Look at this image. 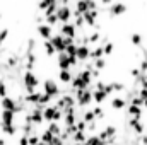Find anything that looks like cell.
<instances>
[{
	"instance_id": "7a4b0ae2",
	"label": "cell",
	"mask_w": 147,
	"mask_h": 145,
	"mask_svg": "<svg viewBox=\"0 0 147 145\" xmlns=\"http://www.w3.org/2000/svg\"><path fill=\"white\" fill-rule=\"evenodd\" d=\"M74 96H75V101H77V108H89L94 101H92V89L89 87V89H77L75 92H74Z\"/></svg>"
},
{
	"instance_id": "2e32d148",
	"label": "cell",
	"mask_w": 147,
	"mask_h": 145,
	"mask_svg": "<svg viewBox=\"0 0 147 145\" xmlns=\"http://www.w3.org/2000/svg\"><path fill=\"white\" fill-rule=\"evenodd\" d=\"M91 55V46L89 44H77V58L79 62H87Z\"/></svg>"
},
{
	"instance_id": "d6986e66",
	"label": "cell",
	"mask_w": 147,
	"mask_h": 145,
	"mask_svg": "<svg viewBox=\"0 0 147 145\" xmlns=\"http://www.w3.org/2000/svg\"><path fill=\"white\" fill-rule=\"evenodd\" d=\"M127 114H128V118H142L144 116V108L135 106V104H128L127 106Z\"/></svg>"
},
{
	"instance_id": "484cf974",
	"label": "cell",
	"mask_w": 147,
	"mask_h": 145,
	"mask_svg": "<svg viewBox=\"0 0 147 145\" xmlns=\"http://www.w3.org/2000/svg\"><path fill=\"white\" fill-rule=\"evenodd\" d=\"M46 130H48V132H51V133H53V135H57V137H60V133H62V126H60L57 121H51V123H48Z\"/></svg>"
},
{
	"instance_id": "9a60e30c",
	"label": "cell",
	"mask_w": 147,
	"mask_h": 145,
	"mask_svg": "<svg viewBox=\"0 0 147 145\" xmlns=\"http://www.w3.org/2000/svg\"><path fill=\"white\" fill-rule=\"evenodd\" d=\"M16 123V113L9 111V109H2L0 111V125H12Z\"/></svg>"
},
{
	"instance_id": "f546056e",
	"label": "cell",
	"mask_w": 147,
	"mask_h": 145,
	"mask_svg": "<svg viewBox=\"0 0 147 145\" xmlns=\"http://www.w3.org/2000/svg\"><path fill=\"white\" fill-rule=\"evenodd\" d=\"M45 22H46V24H50V26H53V28H57V26L60 24V21H58L57 14H50V15H45Z\"/></svg>"
},
{
	"instance_id": "6da1fadb",
	"label": "cell",
	"mask_w": 147,
	"mask_h": 145,
	"mask_svg": "<svg viewBox=\"0 0 147 145\" xmlns=\"http://www.w3.org/2000/svg\"><path fill=\"white\" fill-rule=\"evenodd\" d=\"M39 84H41V80H39V77H38V73L34 70H24L21 94H33V92H36Z\"/></svg>"
},
{
	"instance_id": "1f68e13d",
	"label": "cell",
	"mask_w": 147,
	"mask_h": 145,
	"mask_svg": "<svg viewBox=\"0 0 147 145\" xmlns=\"http://www.w3.org/2000/svg\"><path fill=\"white\" fill-rule=\"evenodd\" d=\"M139 96L142 99H147V89H139Z\"/></svg>"
},
{
	"instance_id": "e575fe53",
	"label": "cell",
	"mask_w": 147,
	"mask_h": 145,
	"mask_svg": "<svg viewBox=\"0 0 147 145\" xmlns=\"http://www.w3.org/2000/svg\"><path fill=\"white\" fill-rule=\"evenodd\" d=\"M2 17H3V15H2V12H0V21H2Z\"/></svg>"
},
{
	"instance_id": "8fae6325",
	"label": "cell",
	"mask_w": 147,
	"mask_h": 145,
	"mask_svg": "<svg viewBox=\"0 0 147 145\" xmlns=\"http://www.w3.org/2000/svg\"><path fill=\"white\" fill-rule=\"evenodd\" d=\"M51 43H53V46H55V50H57V53H62V51H65L67 50V38L62 36L60 33H55L53 36H51V39H50Z\"/></svg>"
},
{
	"instance_id": "83f0119b",
	"label": "cell",
	"mask_w": 147,
	"mask_h": 145,
	"mask_svg": "<svg viewBox=\"0 0 147 145\" xmlns=\"http://www.w3.org/2000/svg\"><path fill=\"white\" fill-rule=\"evenodd\" d=\"M111 87H113V94L115 92L116 94H121V92L127 91V84H123V82H111Z\"/></svg>"
},
{
	"instance_id": "5b68a950",
	"label": "cell",
	"mask_w": 147,
	"mask_h": 145,
	"mask_svg": "<svg viewBox=\"0 0 147 145\" xmlns=\"http://www.w3.org/2000/svg\"><path fill=\"white\" fill-rule=\"evenodd\" d=\"M127 10H128V5H127L125 2H121V0L113 2L111 5H108V7H106V14H108V17H110V19L121 17L123 14H127Z\"/></svg>"
},
{
	"instance_id": "7c38bea8",
	"label": "cell",
	"mask_w": 147,
	"mask_h": 145,
	"mask_svg": "<svg viewBox=\"0 0 147 145\" xmlns=\"http://www.w3.org/2000/svg\"><path fill=\"white\" fill-rule=\"evenodd\" d=\"M82 15H84V21H86V26H87V28H94V24L99 21V10H98V9L87 10V12L82 14Z\"/></svg>"
},
{
	"instance_id": "d6a6232c",
	"label": "cell",
	"mask_w": 147,
	"mask_h": 145,
	"mask_svg": "<svg viewBox=\"0 0 147 145\" xmlns=\"http://www.w3.org/2000/svg\"><path fill=\"white\" fill-rule=\"evenodd\" d=\"M99 2H101V5H111L115 0H99Z\"/></svg>"
},
{
	"instance_id": "52a82bcc",
	"label": "cell",
	"mask_w": 147,
	"mask_h": 145,
	"mask_svg": "<svg viewBox=\"0 0 147 145\" xmlns=\"http://www.w3.org/2000/svg\"><path fill=\"white\" fill-rule=\"evenodd\" d=\"M36 34L41 38L43 41H48V39H51V36L55 34V28L50 26V24H46V22L36 24Z\"/></svg>"
},
{
	"instance_id": "e0dca14e",
	"label": "cell",
	"mask_w": 147,
	"mask_h": 145,
	"mask_svg": "<svg viewBox=\"0 0 147 145\" xmlns=\"http://www.w3.org/2000/svg\"><path fill=\"white\" fill-rule=\"evenodd\" d=\"M41 48H43V53H45V56H48V58H57V50H55V46H53V43L48 39V41H43L41 43Z\"/></svg>"
},
{
	"instance_id": "cb8c5ba5",
	"label": "cell",
	"mask_w": 147,
	"mask_h": 145,
	"mask_svg": "<svg viewBox=\"0 0 147 145\" xmlns=\"http://www.w3.org/2000/svg\"><path fill=\"white\" fill-rule=\"evenodd\" d=\"M130 43H132L134 46L140 48V46L144 44V38H142L140 33H132V34H130Z\"/></svg>"
},
{
	"instance_id": "7402d4cb",
	"label": "cell",
	"mask_w": 147,
	"mask_h": 145,
	"mask_svg": "<svg viewBox=\"0 0 147 145\" xmlns=\"http://www.w3.org/2000/svg\"><path fill=\"white\" fill-rule=\"evenodd\" d=\"M105 56V50L101 44H96L91 48V55H89V60H98V58H103Z\"/></svg>"
},
{
	"instance_id": "3957f363",
	"label": "cell",
	"mask_w": 147,
	"mask_h": 145,
	"mask_svg": "<svg viewBox=\"0 0 147 145\" xmlns=\"http://www.w3.org/2000/svg\"><path fill=\"white\" fill-rule=\"evenodd\" d=\"M41 87H43V92H45L46 96H50L53 101L62 96V89H60L58 82H57L53 77H51V79H45V80L41 82Z\"/></svg>"
},
{
	"instance_id": "ffe728a7",
	"label": "cell",
	"mask_w": 147,
	"mask_h": 145,
	"mask_svg": "<svg viewBox=\"0 0 147 145\" xmlns=\"http://www.w3.org/2000/svg\"><path fill=\"white\" fill-rule=\"evenodd\" d=\"M0 132L5 135V137H16L17 135V125L12 123V125H0Z\"/></svg>"
},
{
	"instance_id": "4dcf8cb0",
	"label": "cell",
	"mask_w": 147,
	"mask_h": 145,
	"mask_svg": "<svg viewBox=\"0 0 147 145\" xmlns=\"http://www.w3.org/2000/svg\"><path fill=\"white\" fill-rule=\"evenodd\" d=\"M9 96V85H7V80L0 77V99Z\"/></svg>"
},
{
	"instance_id": "4fadbf2b",
	"label": "cell",
	"mask_w": 147,
	"mask_h": 145,
	"mask_svg": "<svg viewBox=\"0 0 147 145\" xmlns=\"http://www.w3.org/2000/svg\"><path fill=\"white\" fill-rule=\"evenodd\" d=\"M0 109H9V111H14V113H16V109H17V101H16V97H12L10 94L5 96V97H2V99H0Z\"/></svg>"
},
{
	"instance_id": "d590c367",
	"label": "cell",
	"mask_w": 147,
	"mask_h": 145,
	"mask_svg": "<svg viewBox=\"0 0 147 145\" xmlns=\"http://www.w3.org/2000/svg\"><path fill=\"white\" fill-rule=\"evenodd\" d=\"M146 135H147V128H146Z\"/></svg>"
},
{
	"instance_id": "8992f818",
	"label": "cell",
	"mask_w": 147,
	"mask_h": 145,
	"mask_svg": "<svg viewBox=\"0 0 147 145\" xmlns=\"http://www.w3.org/2000/svg\"><path fill=\"white\" fill-rule=\"evenodd\" d=\"M55 29H57V33H60L62 36H65V38H72V39L77 38V28H75L74 22H63V24L57 26Z\"/></svg>"
},
{
	"instance_id": "9c48e42d",
	"label": "cell",
	"mask_w": 147,
	"mask_h": 145,
	"mask_svg": "<svg viewBox=\"0 0 147 145\" xmlns=\"http://www.w3.org/2000/svg\"><path fill=\"white\" fill-rule=\"evenodd\" d=\"M57 68L58 70H72L74 68L72 62H70V58H69V55L65 51L57 55Z\"/></svg>"
},
{
	"instance_id": "44dd1931",
	"label": "cell",
	"mask_w": 147,
	"mask_h": 145,
	"mask_svg": "<svg viewBox=\"0 0 147 145\" xmlns=\"http://www.w3.org/2000/svg\"><path fill=\"white\" fill-rule=\"evenodd\" d=\"M91 89H92V87H91ZM106 99H108V94H106L105 91H99V89H92V101H94L96 104H103Z\"/></svg>"
},
{
	"instance_id": "836d02e7",
	"label": "cell",
	"mask_w": 147,
	"mask_h": 145,
	"mask_svg": "<svg viewBox=\"0 0 147 145\" xmlns=\"http://www.w3.org/2000/svg\"><path fill=\"white\" fill-rule=\"evenodd\" d=\"M144 109H147V99H144Z\"/></svg>"
},
{
	"instance_id": "f1b7e54d",
	"label": "cell",
	"mask_w": 147,
	"mask_h": 145,
	"mask_svg": "<svg viewBox=\"0 0 147 145\" xmlns=\"http://www.w3.org/2000/svg\"><path fill=\"white\" fill-rule=\"evenodd\" d=\"M101 46H103V50H105V56H106V58L113 55V51H115V43H113V41H106V43L101 44Z\"/></svg>"
},
{
	"instance_id": "603a6c76",
	"label": "cell",
	"mask_w": 147,
	"mask_h": 145,
	"mask_svg": "<svg viewBox=\"0 0 147 145\" xmlns=\"http://www.w3.org/2000/svg\"><path fill=\"white\" fill-rule=\"evenodd\" d=\"M92 63H94V68H96V70H99V72H103V70H106V68H108V60H106V56L98 58V60H92Z\"/></svg>"
},
{
	"instance_id": "5bb4252c",
	"label": "cell",
	"mask_w": 147,
	"mask_h": 145,
	"mask_svg": "<svg viewBox=\"0 0 147 145\" xmlns=\"http://www.w3.org/2000/svg\"><path fill=\"white\" fill-rule=\"evenodd\" d=\"M110 106H111V109H115V111H123V109H127L128 103H127L125 97H121V96H115V97H111Z\"/></svg>"
},
{
	"instance_id": "ba28073f",
	"label": "cell",
	"mask_w": 147,
	"mask_h": 145,
	"mask_svg": "<svg viewBox=\"0 0 147 145\" xmlns=\"http://www.w3.org/2000/svg\"><path fill=\"white\" fill-rule=\"evenodd\" d=\"M57 17H58V21H60V24H63V22H70V21L74 19L72 7H70V5H60L58 10H57Z\"/></svg>"
},
{
	"instance_id": "4316f807",
	"label": "cell",
	"mask_w": 147,
	"mask_h": 145,
	"mask_svg": "<svg viewBox=\"0 0 147 145\" xmlns=\"http://www.w3.org/2000/svg\"><path fill=\"white\" fill-rule=\"evenodd\" d=\"M10 36V28H0V46H3L7 43V39Z\"/></svg>"
},
{
	"instance_id": "30bf717a",
	"label": "cell",
	"mask_w": 147,
	"mask_h": 145,
	"mask_svg": "<svg viewBox=\"0 0 147 145\" xmlns=\"http://www.w3.org/2000/svg\"><path fill=\"white\" fill-rule=\"evenodd\" d=\"M127 125L130 130H134L135 135H144V132H146V125L142 123V118H128Z\"/></svg>"
},
{
	"instance_id": "ac0fdd59",
	"label": "cell",
	"mask_w": 147,
	"mask_h": 145,
	"mask_svg": "<svg viewBox=\"0 0 147 145\" xmlns=\"http://www.w3.org/2000/svg\"><path fill=\"white\" fill-rule=\"evenodd\" d=\"M57 77H58V82L62 85H69L74 79V73H72V70H58Z\"/></svg>"
},
{
	"instance_id": "277c9868",
	"label": "cell",
	"mask_w": 147,
	"mask_h": 145,
	"mask_svg": "<svg viewBox=\"0 0 147 145\" xmlns=\"http://www.w3.org/2000/svg\"><path fill=\"white\" fill-rule=\"evenodd\" d=\"M43 116H45V123H51V121L60 123L63 119V111L55 104H48L43 108Z\"/></svg>"
},
{
	"instance_id": "d4e9b609",
	"label": "cell",
	"mask_w": 147,
	"mask_h": 145,
	"mask_svg": "<svg viewBox=\"0 0 147 145\" xmlns=\"http://www.w3.org/2000/svg\"><path fill=\"white\" fill-rule=\"evenodd\" d=\"M87 145H105V142L99 138L98 133H92V135H87V140H86Z\"/></svg>"
}]
</instances>
